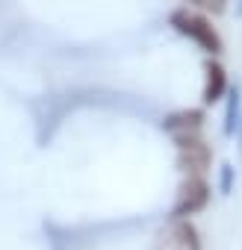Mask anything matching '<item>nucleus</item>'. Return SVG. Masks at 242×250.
<instances>
[{
	"label": "nucleus",
	"mask_w": 242,
	"mask_h": 250,
	"mask_svg": "<svg viewBox=\"0 0 242 250\" xmlns=\"http://www.w3.org/2000/svg\"><path fill=\"white\" fill-rule=\"evenodd\" d=\"M169 24L174 27V33H180V36H186L189 42H195L207 56H218V53L224 50L221 36L216 33L213 21L204 18V15H198V12H192V9H174V12L169 15Z\"/></svg>",
	"instance_id": "nucleus-1"
},
{
	"label": "nucleus",
	"mask_w": 242,
	"mask_h": 250,
	"mask_svg": "<svg viewBox=\"0 0 242 250\" xmlns=\"http://www.w3.org/2000/svg\"><path fill=\"white\" fill-rule=\"evenodd\" d=\"M151 250H201V235L189 218H169L154 232Z\"/></svg>",
	"instance_id": "nucleus-2"
},
{
	"label": "nucleus",
	"mask_w": 242,
	"mask_h": 250,
	"mask_svg": "<svg viewBox=\"0 0 242 250\" xmlns=\"http://www.w3.org/2000/svg\"><path fill=\"white\" fill-rule=\"evenodd\" d=\"M174 139V147H177V168L183 174H195V177H204L213 165V150L210 145L201 139V133H192V136H171Z\"/></svg>",
	"instance_id": "nucleus-3"
},
{
	"label": "nucleus",
	"mask_w": 242,
	"mask_h": 250,
	"mask_svg": "<svg viewBox=\"0 0 242 250\" xmlns=\"http://www.w3.org/2000/svg\"><path fill=\"white\" fill-rule=\"evenodd\" d=\"M207 203H210V186H207V180L204 177H195V174H186V180L174 191L171 218H192Z\"/></svg>",
	"instance_id": "nucleus-4"
},
{
	"label": "nucleus",
	"mask_w": 242,
	"mask_h": 250,
	"mask_svg": "<svg viewBox=\"0 0 242 250\" xmlns=\"http://www.w3.org/2000/svg\"><path fill=\"white\" fill-rule=\"evenodd\" d=\"M201 127H204L201 109H180L163 118V130L169 136H192V133H201Z\"/></svg>",
	"instance_id": "nucleus-5"
},
{
	"label": "nucleus",
	"mask_w": 242,
	"mask_h": 250,
	"mask_svg": "<svg viewBox=\"0 0 242 250\" xmlns=\"http://www.w3.org/2000/svg\"><path fill=\"white\" fill-rule=\"evenodd\" d=\"M227 94V71L216 62V59H207L204 62V103L207 106H213V103H218L221 97Z\"/></svg>",
	"instance_id": "nucleus-6"
},
{
	"label": "nucleus",
	"mask_w": 242,
	"mask_h": 250,
	"mask_svg": "<svg viewBox=\"0 0 242 250\" xmlns=\"http://www.w3.org/2000/svg\"><path fill=\"white\" fill-rule=\"evenodd\" d=\"M239 106H242V91L230 88L227 91V109H224V136H236L239 130Z\"/></svg>",
	"instance_id": "nucleus-7"
},
{
	"label": "nucleus",
	"mask_w": 242,
	"mask_h": 250,
	"mask_svg": "<svg viewBox=\"0 0 242 250\" xmlns=\"http://www.w3.org/2000/svg\"><path fill=\"white\" fill-rule=\"evenodd\" d=\"M233 177H236V168H233L230 162H224V165L218 168V191H221V194H230V191H233Z\"/></svg>",
	"instance_id": "nucleus-8"
},
{
	"label": "nucleus",
	"mask_w": 242,
	"mask_h": 250,
	"mask_svg": "<svg viewBox=\"0 0 242 250\" xmlns=\"http://www.w3.org/2000/svg\"><path fill=\"white\" fill-rule=\"evenodd\" d=\"M183 3H189V6H198V9H204V12H213V15H221V12L227 9V0H183Z\"/></svg>",
	"instance_id": "nucleus-9"
},
{
	"label": "nucleus",
	"mask_w": 242,
	"mask_h": 250,
	"mask_svg": "<svg viewBox=\"0 0 242 250\" xmlns=\"http://www.w3.org/2000/svg\"><path fill=\"white\" fill-rule=\"evenodd\" d=\"M236 12H239V15H242V0H239V9H236Z\"/></svg>",
	"instance_id": "nucleus-10"
}]
</instances>
